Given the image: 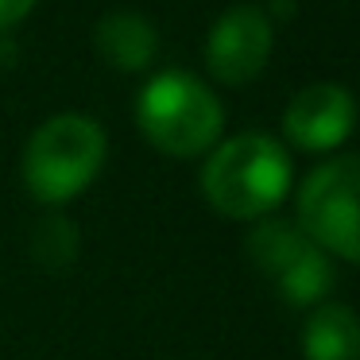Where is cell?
Segmentation results:
<instances>
[{"label":"cell","instance_id":"8","mask_svg":"<svg viewBox=\"0 0 360 360\" xmlns=\"http://www.w3.org/2000/svg\"><path fill=\"white\" fill-rule=\"evenodd\" d=\"M94 47L112 70H148L155 63V51H159V32L143 12L132 8H120L109 12V16L97 20V32H94Z\"/></svg>","mask_w":360,"mask_h":360},{"label":"cell","instance_id":"10","mask_svg":"<svg viewBox=\"0 0 360 360\" xmlns=\"http://www.w3.org/2000/svg\"><path fill=\"white\" fill-rule=\"evenodd\" d=\"M74 252H78V236H74L70 221L55 217L39 229V256L43 259L58 256V264H74Z\"/></svg>","mask_w":360,"mask_h":360},{"label":"cell","instance_id":"1","mask_svg":"<svg viewBox=\"0 0 360 360\" xmlns=\"http://www.w3.org/2000/svg\"><path fill=\"white\" fill-rule=\"evenodd\" d=\"M290 190V155L275 136L240 132L217 143L202 167V194L221 217L259 221Z\"/></svg>","mask_w":360,"mask_h":360},{"label":"cell","instance_id":"3","mask_svg":"<svg viewBox=\"0 0 360 360\" xmlns=\"http://www.w3.org/2000/svg\"><path fill=\"white\" fill-rule=\"evenodd\" d=\"M136 124L155 151L171 159H194L217 148L225 109L202 78L186 70H163L136 97Z\"/></svg>","mask_w":360,"mask_h":360},{"label":"cell","instance_id":"11","mask_svg":"<svg viewBox=\"0 0 360 360\" xmlns=\"http://www.w3.org/2000/svg\"><path fill=\"white\" fill-rule=\"evenodd\" d=\"M35 4H39V0H0V32H8L20 20H27V12H32Z\"/></svg>","mask_w":360,"mask_h":360},{"label":"cell","instance_id":"7","mask_svg":"<svg viewBox=\"0 0 360 360\" xmlns=\"http://www.w3.org/2000/svg\"><path fill=\"white\" fill-rule=\"evenodd\" d=\"M356 128V101L337 82H314L302 86L283 109V132L298 151H333Z\"/></svg>","mask_w":360,"mask_h":360},{"label":"cell","instance_id":"2","mask_svg":"<svg viewBox=\"0 0 360 360\" xmlns=\"http://www.w3.org/2000/svg\"><path fill=\"white\" fill-rule=\"evenodd\" d=\"M109 140L86 112H58L43 120L24 148V186L43 205H66L94 186L101 174Z\"/></svg>","mask_w":360,"mask_h":360},{"label":"cell","instance_id":"4","mask_svg":"<svg viewBox=\"0 0 360 360\" xmlns=\"http://www.w3.org/2000/svg\"><path fill=\"white\" fill-rule=\"evenodd\" d=\"M295 225L326 256L360 264V155L326 159L306 174Z\"/></svg>","mask_w":360,"mask_h":360},{"label":"cell","instance_id":"9","mask_svg":"<svg viewBox=\"0 0 360 360\" xmlns=\"http://www.w3.org/2000/svg\"><path fill=\"white\" fill-rule=\"evenodd\" d=\"M306 360H360V318L341 302H326L302 326Z\"/></svg>","mask_w":360,"mask_h":360},{"label":"cell","instance_id":"5","mask_svg":"<svg viewBox=\"0 0 360 360\" xmlns=\"http://www.w3.org/2000/svg\"><path fill=\"white\" fill-rule=\"evenodd\" d=\"M256 271L290 306H318L333 290V259L290 221H259L244 240Z\"/></svg>","mask_w":360,"mask_h":360},{"label":"cell","instance_id":"6","mask_svg":"<svg viewBox=\"0 0 360 360\" xmlns=\"http://www.w3.org/2000/svg\"><path fill=\"white\" fill-rule=\"evenodd\" d=\"M275 47L271 16L256 4H236L221 12L205 39V66L221 86H248L264 74Z\"/></svg>","mask_w":360,"mask_h":360}]
</instances>
